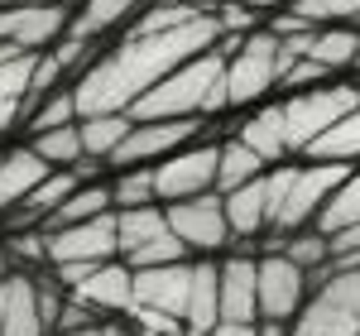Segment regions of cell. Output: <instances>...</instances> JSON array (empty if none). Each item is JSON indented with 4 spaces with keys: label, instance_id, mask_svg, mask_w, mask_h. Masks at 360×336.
<instances>
[{
    "label": "cell",
    "instance_id": "43",
    "mask_svg": "<svg viewBox=\"0 0 360 336\" xmlns=\"http://www.w3.org/2000/svg\"><path fill=\"white\" fill-rule=\"evenodd\" d=\"M356 72H360V63H356Z\"/></svg>",
    "mask_w": 360,
    "mask_h": 336
},
{
    "label": "cell",
    "instance_id": "7",
    "mask_svg": "<svg viewBox=\"0 0 360 336\" xmlns=\"http://www.w3.org/2000/svg\"><path fill=\"white\" fill-rule=\"evenodd\" d=\"M217 168H221V144L217 140H197L188 149H178L173 159L154 164L159 202L173 207V202H193V197L217 193Z\"/></svg>",
    "mask_w": 360,
    "mask_h": 336
},
{
    "label": "cell",
    "instance_id": "19",
    "mask_svg": "<svg viewBox=\"0 0 360 336\" xmlns=\"http://www.w3.org/2000/svg\"><path fill=\"white\" fill-rule=\"evenodd\" d=\"M221 202H226V221L236 231V250H245L250 240L269 235V173L245 183V188H236V193H226Z\"/></svg>",
    "mask_w": 360,
    "mask_h": 336
},
{
    "label": "cell",
    "instance_id": "25",
    "mask_svg": "<svg viewBox=\"0 0 360 336\" xmlns=\"http://www.w3.org/2000/svg\"><path fill=\"white\" fill-rule=\"evenodd\" d=\"M115 221H120V259H130L149 240L168 235V207L154 202V207H135V212H115Z\"/></svg>",
    "mask_w": 360,
    "mask_h": 336
},
{
    "label": "cell",
    "instance_id": "17",
    "mask_svg": "<svg viewBox=\"0 0 360 336\" xmlns=\"http://www.w3.org/2000/svg\"><path fill=\"white\" fill-rule=\"evenodd\" d=\"M49 173H53V168L34 154V144H29V140L0 149V217L20 212V207L29 202V193H34Z\"/></svg>",
    "mask_w": 360,
    "mask_h": 336
},
{
    "label": "cell",
    "instance_id": "4",
    "mask_svg": "<svg viewBox=\"0 0 360 336\" xmlns=\"http://www.w3.org/2000/svg\"><path fill=\"white\" fill-rule=\"evenodd\" d=\"M312 298L293 322V336H360V264H322L307 274Z\"/></svg>",
    "mask_w": 360,
    "mask_h": 336
},
{
    "label": "cell",
    "instance_id": "29",
    "mask_svg": "<svg viewBox=\"0 0 360 336\" xmlns=\"http://www.w3.org/2000/svg\"><path fill=\"white\" fill-rule=\"evenodd\" d=\"M307 159H312V164H351L356 168V159H360V106L312 144Z\"/></svg>",
    "mask_w": 360,
    "mask_h": 336
},
{
    "label": "cell",
    "instance_id": "6",
    "mask_svg": "<svg viewBox=\"0 0 360 336\" xmlns=\"http://www.w3.org/2000/svg\"><path fill=\"white\" fill-rule=\"evenodd\" d=\"M221 72H226V49H212V53L183 63L149 96H139L130 106V120H193V115H202L212 86L221 82Z\"/></svg>",
    "mask_w": 360,
    "mask_h": 336
},
{
    "label": "cell",
    "instance_id": "42",
    "mask_svg": "<svg viewBox=\"0 0 360 336\" xmlns=\"http://www.w3.org/2000/svg\"><path fill=\"white\" fill-rule=\"evenodd\" d=\"M0 279H10V250L0 245Z\"/></svg>",
    "mask_w": 360,
    "mask_h": 336
},
{
    "label": "cell",
    "instance_id": "1",
    "mask_svg": "<svg viewBox=\"0 0 360 336\" xmlns=\"http://www.w3.org/2000/svg\"><path fill=\"white\" fill-rule=\"evenodd\" d=\"M221 25L217 15H197L193 25L168 29V34H120L111 49H101L96 63L72 82L77 111L86 115H130L139 96H149L168 72H178L183 63L221 49Z\"/></svg>",
    "mask_w": 360,
    "mask_h": 336
},
{
    "label": "cell",
    "instance_id": "41",
    "mask_svg": "<svg viewBox=\"0 0 360 336\" xmlns=\"http://www.w3.org/2000/svg\"><path fill=\"white\" fill-rule=\"evenodd\" d=\"M5 308H10V279L0 283V336H5Z\"/></svg>",
    "mask_w": 360,
    "mask_h": 336
},
{
    "label": "cell",
    "instance_id": "31",
    "mask_svg": "<svg viewBox=\"0 0 360 336\" xmlns=\"http://www.w3.org/2000/svg\"><path fill=\"white\" fill-rule=\"evenodd\" d=\"M115 212H135V207H154L159 188H154V168H120L111 178Z\"/></svg>",
    "mask_w": 360,
    "mask_h": 336
},
{
    "label": "cell",
    "instance_id": "9",
    "mask_svg": "<svg viewBox=\"0 0 360 336\" xmlns=\"http://www.w3.org/2000/svg\"><path fill=\"white\" fill-rule=\"evenodd\" d=\"M307 298H312V279L303 264H293L288 254H259V322L293 327Z\"/></svg>",
    "mask_w": 360,
    "mask_h": 336
},
{
    "label": "cell",
    "instance_id": "34",
    "mask_svg": "<svg viewBox=\"0 0 360 336\" xmlns=\"http://www.w3.org/2000/svg\"><path fill=\"white\" fill-rule=\"evenodd\" d=\"M327 77H332V72H327V67H317V63H312V58H293V67H288V72H283V91H288V96H293V91H312V86H327Z\"/></svg>",
    "mask_w": 360,
    "mask_h": 336
},
{
    "label": "cell",
    "instance_id": "24",
    "mask_svg": "<svg viewBox=\"0 0 360 336\" xmlns=\"http://www.w3.org/2000/svg\"><path fill=\"white\" fill-rule=\"evenodd\" d=\"M236 140H245L269 168H278V164H288V159H293V154H288V144H283V130H278L274 106H259V111L250 115V120H240Z\"/></svg>",
    "mask_w": 360,
    "mask_h": 336
},
{
    "label": "cell",
    "instance_id": "11",
    "mask_svg": "<svg viewBox=\"0 0 360 336\" xmlns=\"http://www.w3.org/2000/svg\"><path fill=\"white\" fill-rule=\"evenodd\" d=\"M72 10L68 5H5L0 10V44L20 53H53L68 39Z\"/></svg>",
    "mask_w": 360,
    "mask_h": 336
},
{
    "label": "cell",
    "instance_id": "10",
    "mask_svg": "<svg viewBox=\"0 0 360 336\" xmlns=\"http://www.w3.org/2000/svg\"><path fill=\"white\" fill-rule=\"evenodd\" d=\"M44 235H49V269H58V264H111V259H120V221H115V212L96 217V221L58 226V231H44Z\"/></svg>",
    "mask_w": 360,
    "mask_h": 336
},
{
    "label": "cell",
    "instance_id": "39",
    "mask_svg": "<svg viewBox=\"0 0 360 336\" xmlns=\"http://www.w3.org/2000/svg\"><path fill=\"white\" fill-rule=\"evenodd\" d=\"M5 5H68V10H72L77 0H0V10H5Z\"/></svg>",
    "mask_w": 360,
    "mask_h": 336
},
{
    "label": "cell",
    "instance_id": "27",
    "mask_svg": "<svg viewBox=\"0 0 360 336\" xmlns=\"http://www.w3.org/2000/svg\"><path fill=\"white\" fill-rule=\"evenodd\" d=\"M34 144V154L44 159L49 168H77V173H96V168L86 164V149H82V130L77 125H63V130H49V135H39Z\"/></svg>",
    "mask_w": 360,
    "mask_h": 336
},
{
    "label": "cell",
    "instance_id": "38",
    "mask_svg": "<svg viewBox=\"0 0 360 336\" xmlns=\"http://www.w3.org/2000/svg\"><path fill=\"white\" fill-rule=\"evenodd\" d=\"M245 10H255V15H278V10H288V5H298V0H240Z\"/></svg>",
    "mask_w": 360,
    "mask_h": 336
},
{
    "label": "cell",
    "instance_id": "35",
    "mask_svg": "<svg viewBox=\"0 0 360 336\" xmlns=\"http://www.w3.org/2000/svg\"><path fill=\"white\" fill-rule=\"evenodd\" d=\"M130 322H139L149 336H188V327L168 312H154V308H130Z\"/></svg>",
    "mask_w": 360,
    "mask_h": 336
},
{
    "label": "cell",
    "instance_id": "37",
    "mask_svg": "<svg viewBox=\"0 0 360 336\" xmlns=\"http://www.w3.org/2000/svg\"><path fill=\"white\" fill-rule=\"evenodd\" d=\"M212 336H259V322H217Z\"/></svg>",
    "mask_w": 360,
    "mask_h": 336
},
{
    "label": "cell",
    "instance_id": "30",
    "mask_svg": "<svg viewBox=\"0 0 360 336\" xmlns=\"http://www.w3.org/2000/svg\"><path fill=\"white\" fill-rule=\"evenodd\" d=\"M360 226V168H351V178L341 183V193L327 202V212L317 217V231L332 240V235H341V231H356Z\"/></svg>",
    "mask_w": 360,
    "mask_h": 336
},
{
    "label": "cell",
    "instance_id": "13",
    "mask_svg": "<svg viewBox=\"0 0 360 336\" xmlns=\"http://www.w3.org/2000/svg\"><path fill=\"white\" fill-rule=\"evenodd\" d=\"M193 269H197V259L164 264V269H135V308H154L183 322L188 298H193Z\"/></svg>",
    "mask_w": 360,
    "mask_h": 336
},
{
    "label": "cell",
    "instance_id": "21",
    "mask_svg": "<svg viewBox=\"0 0 360 336\" xmlns=\"http://www.w3.org/2000/svg\"><path fill=\"white\" fill-rule=\"evenodd\" d=\"M217 322H221V259H197L183 327H188V336H212Z\"/></svg>",
    "mask_w": 360,
    "mask_h": 336
},
{
    "label": "cell",
    "instance_id": "32",
    "mask_svg": "<svg viewBox=\"0 0 360 336\" xmlns=\"http://www.w3.org/2000/svg\"><path fill=\"white\" fill-rule=\"evenodd\" d=\"M298 20H307L312 29H332V25H360V0H298L288 5Z\"/></svg>",
    "mask_w": 360,
    "mask_h": 336
},
{
    "label": "cell",
    "instance_id": "23",
    "mask_svg": "<svg viewBox=\"0 0 360 336\" xmlns=\"http://www.w3.org/2000/svg\"><path fill=\"white\" fill-rule=\"evenodd\" d=\"M115 212V197H111V183H101V178H86L77 193L63 202V212L44 221V231H58V226H77V221H96V217H106Z\"/></svg>",
    "mask_w": 360,
    "mask_h": 336
},
{
    "label": "cell",
    "instance_id": "16",
    "mask_svg": "<svg viewBox=\"0 0 360 336\" xmlns=\"http://www.w3.org/2000/svg\"><path fill=\"white\" fill-rule=\"evenodd\" d=\"M144 5H149V0H77V5H72V25H68V34L96 49V44L111 39V34L120 39V34L139 20Z\"/></svg>",
    "mask_w": 360,
    "mask_h": 336
},
{
    "label": "cell",
    "instance_id": "5",
    "mask_svg": "<svg viewBox=\"0 0 360 336\" xmlns=\"http://www.w3.org/2000/svg\"><path fill=\"white\" fill-rule=\"evenodd\" d=\"M356 106H360V86H351V82H327V86L293 91V96L274 101V115H278V130H283L288 154L293 159L307 154L312 144L322 140L332 125H341Z\"/></svg>",
    "mask_w": 360,
    "mask_h": 336
},
{
    "label": "cell",
    "instance_id": "20",
    "mask_svg": "<svg viewBox=\"0 0 360 336\" xmlns=\"http://www.w3.org/2000/svg\"><path fill=\"white\" fill-rule=\"evenodd\" d=\"M288 53L293 58H312V63L327 67V72H351V67L360 63V29H351V25L312 29L307 39L288 44Z\"/></svg>",
    "mask_w": 360,
    "mask_h": 336
},
{
    "label": "cell",
    "instance_id": "14",
    "mask_svg": "<svg viewBox=\"0 0 360 336\" xmlns=\"http://www.w3.org/2000/svg\"><path fill=\"white\" fill-rule=\"evenodd\" d=\"M34 67L39 53H20V49H5L0 44V140L29 120L34 106Z\"/></svg>",
    "mask_w": 360,
    "mask_h": 336
},
{
    "label": "cell",
    "instance_id": "28",
    "mask_svg": "<svg viewBox=\"0 0 360 336\" xmlns=\"http://www.w3.org/2000/svg\"><path fill=\"white\" fill-rule=\"evenodd\" d=\"M82 111H77V96H72V86H63L53 96H39L34 106H29V120H25V135L29 140H39V135H49V130H63V125H77Z\"/></svg>",
    "mask_w": 360,
    "mask_h": 336
},
{
    "label": "cell",
    "instance_id": "22",
    "mask_svg": "<svg viewBox=\"0 0 360 336\" xmlns=\"http://www.w3.org/2000/svg\"><path fill=\"white\" fill-rule=\"evenodd\" d=\"M77 130H82V149H86V164L101 168L115 159V149L130 140V130H135V120L130 115H86L77 120Z\"/></svg>",
    "mask_w": 360,
    "mask_h": 336
},
{
    "label": "cell",
    "instance_id": "44",
    "mask_svg": "<svg viewBox=\"0 0 360 336\" xmlns=\"http://www.w3.org/2000/svg\"><path fill=\"white\" fill-rule=\"evenodd\" d=\"M0 283H5V279H0Z\"/></svg>",
    "mask_w": 360,
    "mask_h": 336
},
{
    "label": "cell",
    "instance_id": "12",
    "mask_svg": "<svg viewBox=\"0 0 360 336\" xmlns=\"http://www.w3.org/2000/svg\"><path fill=\"white\" fill-rule=\"evenodd\" d=\"M168 231H173L193 254H217V250H226V245H236V231L226 221L221 193L193 197V202H173V207H168Z\"/></svg>",
    "mask_w": 360,
    "mask_h": 336
},
{
    "label": "cell",
    "instance_id": "2",
    "mask_svg": "<svg viewBox=\"0 0 360 336\" xmlns=\"http://www.w3.org/2000/svg\"><path fill=\"white\" fill-rule=\"evenodd\" d=\"M351 178V164H278L269 168V235H298L327 212Z\"/></svg>",
    "mask_w": 360,
    "mask_h": 336
},
{
    "label": "cell",
    "instance_id": "8",
    "mask_svg": "<svg viewBox=\"0 0 360 336\" xmlns=\"http://www.w3.org/2000/svg\"><path fill=\"white\" fill-rule=\"evenodd\" d=\"M197 140H202V115H193V120H135L130 140L115 149L111 168L115 173L120 168H154Z\"/></svg>",
    "mask_w": 360,
    "mask_h": 336
},
{
    "label": "cell",
    "instance_id": "36",
    "mask_svg": "<svg viewBox=\"0 0 360 336\" xmlns=\"http://www.w3.org/2000/svg\"><path fill=\"white\" fill-rule=\"evenodd\" d=\"M96 322H101V317H91V308L72 298V303L63 308V317H58V332H77V327H96Z\"/></svg>",
    "mask_w": 360,
    "mask_h": 336
},
{
    "label": "cell",
    "instance_id": "26",
    "mask_svg": "<svg viewBox=\"0 0 360 336\" xmlns=\"http://www.w3.org/2000/svg\"><path fill=\"white\" fill-rule=\"evenodd\" d=\"M269 173V164L250 149L245 140H221V168H217V193H236V188H245V183H255V178H264Z\"/></svg>",
    "mask_w": 360,
    "mask_h": 336
},
{
    "label": "cell",
    "instance_id": "3",
    "mask_svg": "<svg viewBox=\"0 0 360 336\" xmlns=\"http://www.w3.org/2000/svg\"><path fill=\"white\" fill-rule=\"evenodd\" d=\"M221 49H226V96H231V111L264 101L283 82V72L293 67L288 44L274 39L269 29H255L245 39H221Z\"/></svg>",
    "mask_w": 360,
    "mask_h": 336
},
{
    "label": "cell",
    "instance_id": "15",
    "mask_svg": "<svg viewBox=\"0 0 360 336\" xmlns=\"http://www.w3.org/2000/svg\"><path fill=\"white\" fill-rule=\"evenodd\" d=\"M221 322H259V254L231 250L221 259Z\"/></svg>",
    "mask_w": 360,
    "mask_h": 336
},
{
    "label": "cell",
    "instance_id": "33",
    "mask_svg": "<svg viewBox=\"0 0 360 336\" xmlns=\"http://www.w3.org/2000/svg\"><path fill=\"white\" fill-rule=\"evenodd\" d=\"M188 254L193 250L168 231V235H159V240H149L144 250H135L125 264H130V269H164V264H188Z\"/></svg>",
    "mask_w": 360,
    "mask_h": 336
},
{
    "label": "cell",
    "instance_id": "40",
    "mask_svg": "<svg viewBox=\"0 0 360 336\" xmlns=\"http://www.w3.org/2000/svg\"><path fill=\"white\" fill-rule=\"evenodd\" d=\"M53 336H106V322H96V327H77V332H53Z\"/></svg>",
    "mask_w": 360,
    "mask_h": 336
},
{
    "label": "cell",
    "instance_id": "18",
    "mask_svg": "<svg viewBox=\"0 0 360 336\" xmlns=\"http://www.w3.org/2000/svg\"><path fill=\"white\" fill-rule=\"evenodd\" d=\"M72 298L86 303L91 312L130 317V308H135V269H130L125 259H111V264H101V269H96V274H91Z\"/></svg>",
    "mask_w": 360,
    "mask_h": 336
}]
</instances>
